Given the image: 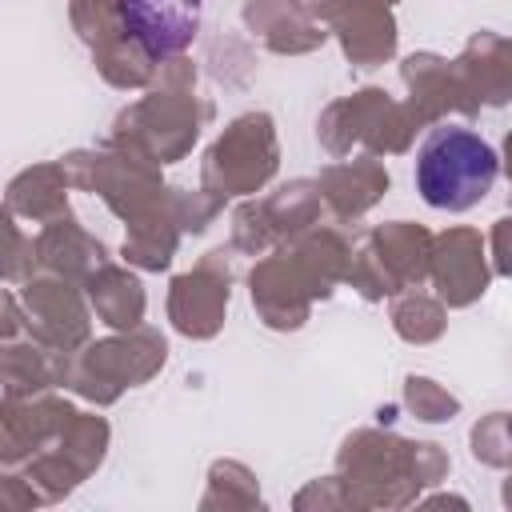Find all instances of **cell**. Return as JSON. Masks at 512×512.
Returning a JSON list of instances; mask_svg holds the SVG:
<instances>
[{"mask_svg": "<svg viewBox=\"0 0 512 512\" xmlns=\"http://www.w3.org/2000/svg\"><path fill=\"white\" fill-rule=\"evenodd\" d=\"M496 176H500L496 148L464 124H440L416 148V192L424 196L428 208L468 212L492 192Z\"/></svg>", "mask_w": 512, "mask_h": 512, "instance_id": "obj_1", "label": "cell"}, {"mask_svg": "<svg viewBox=\"0 0 512 512\" xmlns=\"http://www.w3.org/2000/svg\"><path fill=\"white\" fill-rule=\"evenodd\" d=\"M120 20L148 60H164L192 44L200 0H120Z\"/></svg>", "mask_w": 512, "mask_h": 512, "instance_id": "obj_2", "label": "cell"}]
</instances>
